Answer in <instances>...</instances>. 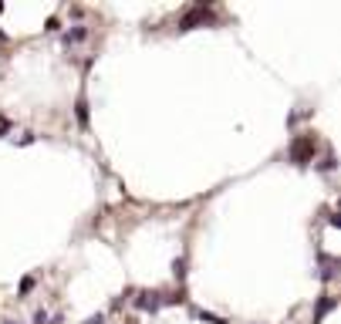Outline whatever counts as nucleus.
Returning a JSON list of instances; mask_svg holds the SVG:
<instances>
[{"instance_id":"nucleus-1","label":"nucleus","mask_w":341,"mask_h":324,"mask_svg":"<svg viewBox=\"0 0 341 324\" xmlns=\"http://www.w3.org/2000/svg\"><path fill=\"white\" fill-rule=\"evenodd\" d=\"M206 21H210V10H206V7H193L189 14L179 17V31H193V27L206 24Z\"/></svg>"},{"instance_id":"nucleus-2","label":"nucleus","mask_w":341,"mask_h":324,"mask_svg":"<svg viewBox=\"0 0 341 324\" xmlns=\"http://www.w3.org/2000/svg\"><path fill=\"white\" fill-rule=\"evenodd\" d=\"M311 152H314V138H297V142L291 146V159L297 162V166H304Z\"/></svg>"},{"instance_id":"nucleus-3","label":"nucleus","mask_w":341,"mask_h":324,"mask_svg":"<svg viewBox=\"0 0 341 324\" xmlns=\"http://www.w3.org/2000/svg\"><path fill=\"white\" fill-rule=\"evenodd\" d=\"M85 37H88V31H85V27H74V31H68V34H65L68 44H74V40H85Z\"/></svg>"},{"instance_id":"nucleus-4","label":"nucleus","mask_w":341,"mask_h":324,"mask_svg":"<svg viewBox=\"0 0 341 324\" xmlns=\"http://www.w3.org/2000/svg\"><path fill=\"white\" fill-rule=\"evenodd\" d=\"M331 308H334V297H325V300H321V308H317V321H321V317H325Z\"/></svg>"},{"instance_id":"nucleus-5","label":"nucleus","mask_w":341,"mask_h":324,"mask_svg":"<svg viewBox=\"0 0 341 324\" xmlns=\"http://www.w3.org/2000/svg\"><path fill=\"white\" fill-rule=\"evenodd\" d=\"M78 121L88 125V105H85V102H78Z\"/></svg>"},{"instance_id":"nucleus-6","label":"nucleus","mask_w":341,"mask_h":324,"mask_svg":"<svg viewBox=\"0 0 341 324\" xmlns=\"http://www.w3.org/2000/svg\"><path fill=\"white\" fill-rule=\"evenodd\" d=\"M321 169H325V172H331V169H334V155H328V159L321 162Z\"/></svg>"},{"instance_id":"nucleus-7","label":"nucleus","mask_w":341,"mask_h":324,"mask_svg":"<svg viewBox=\"0 0 341 324\" xmlns=\"http://www.w3.org/2000/svg\"><path fill=\"white\" fill-rule=\"evenodd\" d=\"M31 287H34V280H31V277H24V280H21V294H27Z\"/></svg>"},{"instance_id":"nucleus-8","label":"nucleus","mask_w":341,"mask_h":324,"mask_svg":"<svg viewBox=\"0 0 341 324\" xmlns=\"http://www.w3.org/2000/svg\"><path fill=\"white\" fill-rule=\"evenodd\" d=\"M85 324H102V314H98V317H88V321H85Z\"/></svg>"},{"instance_id":"nucleus-9","label":"nucleus","mask_w":341,"mask_h":324,"mask_svg":"<svg viewBox=\"0 0 341 324\" xmlns=\"http://www.w3.org/2000/svg\"><path fill=\"white\" fill-rule=\"evenodd\" d=\"M4 324H17V321H4Z\"/></svg>"}]
</instances>
